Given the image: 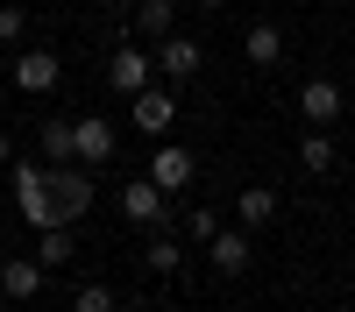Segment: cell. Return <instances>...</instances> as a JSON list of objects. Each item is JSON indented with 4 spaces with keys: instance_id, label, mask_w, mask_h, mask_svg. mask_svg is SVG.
<instances>
[{
    "instance_id": "9",
    "label": "cell",
    "mask_w": 355,
    "mask_h": 312,
    "mask_svg": "<svg viewBox=\"0 0 355 312\" xmlns=\"http://www.w3.org/2000/svg\"><path fill=\"white\" fill-rule=\"evenodd\" d=\"M128 113H135V128H142V135H164V128L178 121V100L164 93V85H150V93H135V100H128Z\"/></svg>"
},
{
    "instance_id": "15",
    "label": "cell",
    "mask_w": 355,
    "mask_h": 312,
    "mask_svg": "<svg viewBox=\"0 0 355 312\" xmlns=\"http://www.w3.org/2000/svg\"><path fill=\"white\" fill-rule=\"evenodd\" d=\"M135 28H142L150 43L178 36V0H135Z\"/></svg>"
},
{
    "instance_id": "14",
    "label": "cell",
    "mask_w": 355,
    "mask_h": 312,
    "mask_svg": "<svg viewBox=\"0 0 355 312\" xmlns=\"http://www.w3.org/2000/svg\"><path fill=\"white\" fill-rule=\"evenodd\" d=\"M157 64H164V78H199V43L192 36H164L157 43Z\"/></svg>"
},
{
    "instance_id": "21",
    "label": "cell",
    "mask_w": 355,
    "mask_h": 312,
    "mask_svg": "<svg viewBox=\"0 0 355 312\" xmlns=\"http://www.w3.org/2000/svg\"><path fill=\"white\" fill-rule=\"evenodd\" d=\"M185 227H192V241H214V235H220V213H214V206H192Z\"/></svg>"
},
{
    "instance_id": "7",
    "label": "cell",
    "mask_w": 355,
    "mask_h": 312,
    "mask_svg": "<svg viewBox=\"0 0 355 312\" xmlns=\"http://www.w3.org/2000/svg\"><path fill=\"white\" fill-rule=\"evenodd\" d=\"M114 149H121V128H114V121H100V113H85V121H78V163H107Z\"/></svg>"
},
{
    "instance_id": "22",
    "label": "cell",
    "mask_w": 355,
    "mask_h": 312,
    "mask_svg": "<svg viewBox=\"0 0 355 312\" xmlns=\"http://www.w3.org/2000/svg\"><path fill=\"white\" fill-rule=\"evenodd\" d=\"M21 28H28L21 8H0V43H21Z\"/></svg>"
},
{
    "instance_id": "16",
    "label": "cell",
    "mask_w": 355,
    "mask_h": 312,
    "mask_svg": "<svg viewBox=\"0 0 355 312\" xmlns=\"http://www.w3.org/2000/svg\"><path fill=\"white\" fill-rule=\"evenodd\" d=\"M234 213H242V227L256 235L263 220H277V192L270 185H242V192H234Z\"/></svg>"
},
{
    "instance_id": "20",
    "label": "cell",
    "mask_w": 355,
    "mask_h": 312,
    "mask_svg": "<svg viewBox=\"0 0 355 312\" xmlns=\"http://www.w3.org/2000/svg\"><path fill=\"white\" fill-rule=\"evenodd\" d=\"M142 263H150L157 277H171V270H178V241H150V248H142Z\"/></svg>"
},
{
    "instance_id": "18",
    "label": "cell",
    "mask_w": 355,
    "mask_h": 312,
    "mask_svg": "<svg viewBox=\"0 0 355 312\" xmlns=\"http://www.w3.org/2000/svg\"><path fill=\"white\" fill-rule=\"evenodd\" d=\"M36 255H43L50 270H64V263H71V227H43V235H36Z\"/></svg>"
},
{
    "instance_id": "5",
    "label": "cell",
    "mask_w": 355,
    "mask_h": 312,
    "mask_svg": "<svg viewBox=\"0 0 355 312\" xmlns=\"http://www.w3.org/2000/svg\"><path fill=\"white\" fill-rule=\"evenodd\" d=\"M206 248H214V270H220V277H242V270L256 263V235H249V227H220Z\"/></svg>"
},
{
    "instance_id": "10",
    "label": "cell",
    "mask_w": 355,
    "mask_h": 312,
    "mask_svg": "<svg viewBox=\"0 0 355 312\" xmlns=\"http://www.w3.org/2000/svg\"><path fill=\"white\" fill-rule=\"evenodd\" d=\"M43 277H50L43 255H15V263H0V291H8V298H36Z\"/></svg>"
},
{
    "instance_id": "11",
    "label": "cell",
    "mask_w": 355,
    "mask_h": 312,
    "mask_svg": "<svg viewBox=\"0 0 355 312\" xmlns=\"http://www.w3.org/2000/svg\"><path fill=\"white\" fill-rule=\"evenodd\" d=\"M57 71H64V64H57V50H21V57H15V85H21V93H50Z\"/></svg>"
},
{
    "instance_id": "17",
    "label": "cell",
    "mask_w": 355,
    "mask_h": 312,
    "mask_svg": "<svg viewBox=\"0 0 355 312\" xmlns=\"http://www.w3.org/2000/svg\"><path fill=\"white\" fill-rule=\"evenodd\" d=\"M299 163L313 170V178H327V170H334V135H327V128H306V142H299Z\"/></svg>"
},
{
    "instance_id": "12",
    "label": "cell",
    "mask_w": 355,
    "mask_h": 312,
    "mask_svg": "<svg viewBox=\"0 0 355 312\" xmlns=\"http://www.w3.org/2000/svg\"><path fill=\"white\" fill-rule=\"evenodd\" d=\"M36 149H43V163H78V121H43Z\"/></svg>"
},
{
    "instance_id": "24",
    "label": "cell",
    "mask_w": 355,
    "mask_h": 312,
    "mask_svg": "<svg viewBox=\"0 0 355 312\" xmlns=\"http://www.w3.org/2000/svg\"><path fill=\"white\" fill-rule=\"evenodd\" d=\"M199 8H227V0H199Z\"/></svg>"
},
{
    "instance_id": "8",
    "label": "cell",
    "mask_w": 355,
    "mask_h": 312,
    "mask_svg": "<svg viewBox=\"0 0 355 312\" xmlns=\"http://www.w3.org/2000/svg\"><path fill=\"white\" fill-rule=\"evenodd\" d=\"M150 178H157L164 192H185V185L199 178V156H192V149H178V142H164L157 163H150Z\"/></svg>"
},
{
    "instance_id": "1",
    "label": "cell",
    "mask_w": 355,
    "mask_h": 312,
    "mask_svg": "<svg viewBox=\"0 0 355 312\" xmlns=\"http://www.w3.org/2000/svg\"><path fill=\"white\" fill-rule=\"evenodd\" d=\"M93 163H50V227H71L78 213H93Z\"/></svg>"
},
{
    "instance_id": "23",
    "label": "cell",
    "mask_w": 355,
    "mask_h": 312,
    "mask_svg": "<svg viewBox=\"0 0 355 312\" xmlns=\"http://www.w3.org/2000/svg\"><path fill=\"white\" fill-rule=\"evenodd\" d=\"M0 170H15V142H8V128H0Z\"/></svg>"
},
{
    "instance_id": "2",
    "label": "cell",
    "mask_w": 355,
    "mask_h": 312,
    "mask_svg": "<svg viewBox=\"0 0 355 312\" xmlns=\"http://www.w3.org/2000/svg\"><path fill=\"white\" fill-rule=\"evenodd\" d=\"M157 50H142V43H121V50H114L107 57V85H114V93H121V100H135V93H150V85H157Z\"/></svg>"
},
{
    "instance_id": "19",
    "label": "cell",
    "mask_w": 355,
    "mask_h": 312,
    "mask_svg": "<svg viewBox=\"0 0 355 312\" xmlns=\"http://www.w3.org/2000/svg\"><path fill=\"white\" fill-rule=\"evenodd\" d=\"M71 312H114V291H107V284H78Z\"/></svg>"
},
{
    "instance_id": "6",
    "label": "cell",
    "mask_w": 355,
    "mask_h": 312,
    "mask_svg": "<svg viewBox=\"0 0 355 312\" xmlns=\"http://www.w3.org/2000/svg\"><path fill=\"white\" fill-rule=\"evenodd\" d=\"M164 199H171V192H164L157 178H135V185H121V213L142 220V227H164Z\"/></svg>"
},
{
    "instance_id": "13",
    "label": "cell",
    "mask_w": 355,
    "mask_h": 312,
    "mask_svg": "<svg viewBox=\"0 0 355 312\" xmlns=\"http://www.w3.org/2000/svg\"><path fill=\"white\" fill-rule=\"evenodd\" d=\"M242 57H249L256 71H270L277 57H284V28H277V21H256L249 36H242Z\"/></svg>"
},
{
    "instance_id": "4",
    "label": "cell",
    "mask_w": 355,
    "mask_h": 312,
    "mask_svg": "<svg viewBox=\"0 0 355 312\" xmlns=\"http://www.w3.org/2000/svg\"><path fill=\"white\" fill-rule=\"evenodd\" d=\"M341 107H348V100H341L334 78H306V85H299V113H306V128H334Z\"/></svg>"
},
{
    "instance_id": "3",
    "label": "cell",
    "mask_w": 355,
    "mask_h": 312,
    "mask_svg": "<svg viewBox=\"0 0 355 312\" xmlns=\"http://www.w3.org/2000/svg\"><path fill=\"white\" fill-rule=\"evenodd\" d=\"M8 185H15V206L28 213V227H36V235H43V227H50V163H15L8 170Z\"/></svg>"
}]
</instances>
